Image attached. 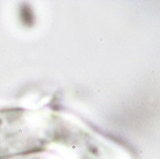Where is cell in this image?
Segmentation results:
<instances>
[{"label": "cell", "mask_w": 160, "mask_h": 159, "mask_svg": "<svg viewBox=\"0 0 160 159\" xmlns=\"http://www.w3.org/2000/svg\"><path fill=\"white\" fill-rule=\"evenodd\" d=\"M23 10H24V11H22V14H24V16H25V17L23 18V20L26 21V23H28V22H32L33 17H32V13H31V12H29V11L27 10L26 7H23Z\"/></svg>", "instance_id": "cell-1"}]
</instances>
